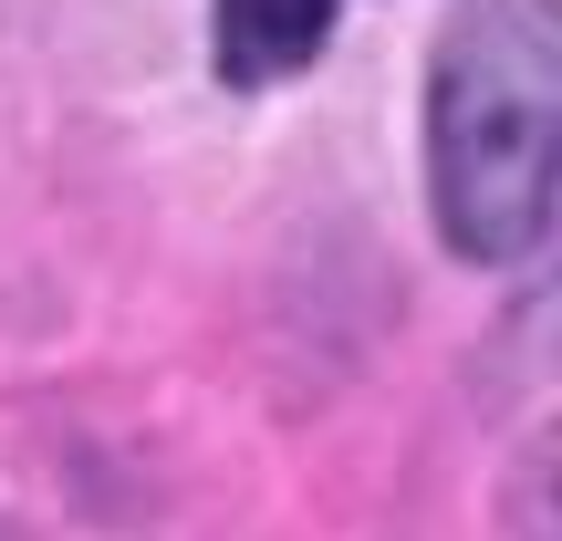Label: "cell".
Segmentation results:
<instances>
[{
    "label": "cell",
    "instance_id": "cell-1",
    "mask_svg": "<svg viewBox=\"0 0 562 541\" xmlns=\"http://www.w3.org/2000/svg\"><path fill=\"white\" fill-rule=\"evenodd\" d=\"M562 178V11L459 0L427 53V208L469 271H510L552 240Z\"/></svg>",
    "mask_w": 562,
    "mask_h": 541
},
{
    "label": "cell",
    "instance_id": "cell-2",
    "mask_svg": "<svg viewBox=\"0 0 562 541\" xmlns=\"http://www.w3.org/2000/svg\"><path fill=\"white\" fill-rule=\"evenodd\" d=\"M344 11L355 0H209V74L229 94H271L334 53Z\"/></svg>",
    "mask_w": 562,
    "mask_h": 541
}]
</instances>
